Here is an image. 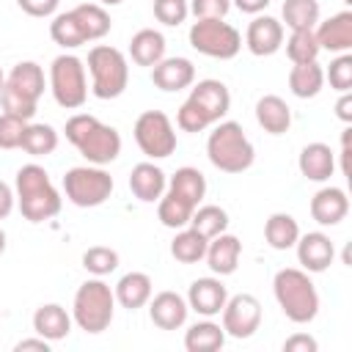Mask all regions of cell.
Returning a JSON list of instances; mask_svg holds the SVG:
<instances>
[{"label":"cell","mask_w":352,"mask_h":352,"mask_svg":"<svg viewBox=\"0 0 352 352\" xmlns=\"http://www.w3.org/2000/svg\"><path fill=\"white\" fill-rule=\"evenodd\" d=\"M14 195H16V204H19V212L28 223H44V220H52L60 206H63V198L60 192L55 190L50 173L36 165V162H28L16 170V179H14Z\"/></svg>","instance_id":"6da1fadb"},{"label":"cell","mask_w":352,"mask_h":352,"mask_svg":"<svg viewBox=\"0 0 352 352\" xmlns=\"http://www.w3.org/2000/svg\"><path fill=\"white\" fill-rule=\"evenodd\" d=\"M231 110V94L223 80H198L190 88V96L176 113V124L182 132H204L226 118Z\"/></svg>","instance_id":"7a4b0ae2"},{"label":"cell","mask_w":352,"mask_h":352,"mask_svg":"<svg viewBox=\"0 0 352 352\" xmlns=\"http://www.w3.org/2000/svg\"><path fill=\"white\" fill-rule=\"evenodd\" d=\"M66 140L91 162V165H110L121 154V135L116 126L102 124L96 116L77 113L66 121Z\"/></svg>","instance_id":"3957f363"},{"label":"cell","mask_w":352,"mask_h":352,"mask_svg":"<svg viewBox=\"0 0 352 352\" xmlns=\"http://www.w3.org/2000/svg\"><path fill=\"white\" fill-rule=\"evenodd\" d=\"M272 294L283 311V316L294 324H308L319 314V292L305 270L283 267L272 278Z\"/></svg>","instance_id":"277c9868"},{"label":"cell","mask_w":352,"mask_h":352,"mask_svg":"<svg viewBox=\"0 0 352 352\" xmlns=\"http://www.w3.org/2000/svg\"><path fill=\"white\" fill-rule=\"evenodd\" d=\"M206 157L223 173H242L253 165L256 148L236 121H217L206 138Z\"/></svg>","instance_id":"5b68a950"},{"label":"cell","mask_w":352,"mask_h":352,"mask_svg":"<svg viewBox=\"0 0 352 352\" xmlns=\"http://www.w3.org/2000/svg\"><path fill=\"white\" fill-rule=\"evenodd\" d=\"M44 69L36 63V60H19L6 82H3V91H0V104H3V113H11V116H19L25 121H30L36 116V104L44 94Z\"/></svg>","instance_id":"8992f818"},{"label":"cell","mask_w":352,"mask_h":352,"mask_svg":"<svg viewBox=\"0 0 352 352\" xmlns=\"http://www.w3.org/2000/svg\"><path fill=\"white\" fill-rule=\"evenodd\" d=\"M113 314H116V294L110 283H104L102 278H91L80 283L72 302V319L77 322L80 330L96 336L110 327Z\"/></svg>","instance_id":"52a82bcc"},{"label":"cell","mask_w":352,"mask_h":352,"mask_svg":"<svg viewBox=\"0 0 352 352\" xmlns=\"http://www.w3.org/2000/svg\"><path fill=\"white\" fill-rule=\"evenodd\" d=\"M88 72H91V94L96 99H116L129 85L126 55L110 44H96L88 52Z\"/></svg>","instance_id":"ba28073f"},{"label":"cell","mask_w":352,"mask_h":352,"mask_svg":"<svg viewBox=\"0 0 352 352\" xmlns=\"http://www.w3.org/2000/svg\"><path fill=\"white\" fill-rule=\"evenodd\" d=\"M50 91L52 99L66 107V110H77L85 104L88 99V77H85V63L77 55H58L50 63Z\"/></svg>","instance_id":"9c48e42d"},{"label":"cell","mask_w":352,"mask_h":352,"mask_svg":"<svg viewBox=\"0 0 352 352\" xmlns=\"http://www.w3.org/2000/svg\"><path fill=\"white\" fill-rule=\"evenodd\" d=\"M113 176L102 165H77L63 176V192L80 209L102 206L113 195Z\"/></svg>","instance_id":"30bf717a"},{"label":"cell","mask_w":352,"mask_h":352,"mask_svg":"<svg viewBox=\"0 0 352 352\" xmlns=\"http://www.w3.org/2000/svg\"><path fill=\"white\" fill-rule=\"evenodd\" d=\"M190 47L206 58L231 60L242 50V33L226 19H195L190 28Z\"/></svg>","instance_id":"8fae6325"},{"label":"cell","mask_w":352,"mask_h":352,"mask_svg":"<svg viewBox=\"0 0 352 352\" xmlns=\"http://www.w3.org/2000/svg\"><path fill=\"white\" fill-rule=\"evenodd\" d=\"M135 143L148 160H165L176 151V129L162 110H146L135 121Z\"/></svg>","instance_id":"7c38bea8"},{"label":"cell","mask_w":352,"mask_h":352,"mask_svg":"<svg viewBox=\"0 0 352 352\" xmlns=\"http://www.w3.org/2000/svg\"><path fill=\"white\" fill-rule=\"evenodd\" d=\"M220 314H223V330H226V336L239 338V341L242 338H250L258 330V324H261V302L253 294H248V292L228 297Z\"/></svg>","instance_id":"4fadbf2b"},{"label":"cell","mask_w":352,"mask_h":352,"mask_svg":"<svg viewBox=\"0 0 352 352\" xmlns=\"http://www.w3.org/2000/svg\"><path fill=\"white\" fill-rule=\"evenodd\" d=\"M245 47L256 55V58H267L275 55L283 47V22L275 16H261L256 14L253 22L245 30Z\"/></svg>","instance_id":"5bb4252c"},{"label":"cell","mask_w":352,"mask_h":352,"mask_svg":"<svg viewBox=\"0 0 352 352\" xmlns=\"http://www.w3.org/2000/svg\"><path fill=\"white\" fill-rule=\"evenodd\" d=\"M294 248H297V261L302 264L305 272H324L336 258V248H333L330 236L322 231L300 234Z\"/></svg>","instance_id":"9a60e30c"},{"label":"cell","mask_w":352,"mask_h":352,"mask_svg":"<svg viewBox=\"0 0 352 352\" xmlns=\"http://www.w3.org/2000/svg\"><path fill=\"white\" fill-rule=\"evenodd\" d=\"M226 300H228V289H226L223 280L214 278V275H212V278H198V280H192L190 289H187V305H190L195 314L206 316V319L217 316V314L223 311Z\"/></svg>","instance_id":"2e32d148"},{"label":"cell","mask_w":352,"mask_h":352,"mask_svg":"<svg viewBox=\"0 0 352 352\" xmlns=\"http://www.w3.org/2000/svg\"><path fill=\"white\" fill-rule=\"evenodd\" d=\"M190 305L176 292H160L148 300V316L160 330H179L187 322Z\"/></svg>","instance_id":"e0dca14e"},{"label":"cell","mask_w":352,"mask_h":352,"mask_svg":"<svg viewBox=\"0 0 352 352\" xmlns=\"http://www.w3.org/2000/svg\"><path fill=\"white\" fill-rule=\"evenodd\" d=\"M151 82L160 91H184L195 82V66L187 58H162L157 66H151Z\"/></svg>","instance_id":"ac0fdd59"},{"label":"cell","mask_w":352,"mask_h":352,"mask_svg":"<svg viewBox=\"0 0 352 352\" xmlns=\"http://www.w3.org/2000/svg\"><path fill=\"white\" fill-rule=\"evenodd\" d=\"M239 256H242V242H239L234 234H226V231L217 234V236H212V239L206 242V253H204L209 270H212L217 278L236 272Z\"/></svg>","instance_id":"d6986e66"},{"label":"cell","mask_w":352,"mask_h":352,"mask_svg":"<svg viewBox=\"0 0 352 352\" xmlns=\"http://www.w3.org/2000/svg\"><path fill=\"white\" fill-rule=\"evenodd\" d=\"M316 41L327 52H349L352 50V11H338L314 28Z\"/></svg>","instance_id":"ffe728a7"},{"label":"cell","mask_w":352,"mask_h":352,"mask_svg":"<svg viewBox=\"0 0 352 352\" xmlns=\"http://www.w3.org/2000/svg\"><path fill=\"white\" fill-rule=\"evenodd\" d=\"M165 187H168V176H165V170H162L160 165H154V162H138V165L132 168V173H129V190H132V195H135L138 201H143V204L160 201L162 192H165Z\"/></svg>","instance_id":"44dd1931"},{"label":"cell","mask_w":352,"mask_h":352,"mask_svg":"<svg viewBox=\"0 0 352 352\" xmlns=\"http://www.w3.org/2000/svg\"><path fill=\"white\" fill-rule=\"evenodd\" d=\"M349 214V198L341 187H322L311 198V217L319 226H338Z\"/></svg>","instance_id":"7402d4cb"},{"label":"cell","mask_w":352,"mask_h":352,"mask_svg":"<svg viewBox=\"0 0 352 352\" xmlns=\"http://www.w3.org/2000/svg\"><path fill=\"white\" fill-rule=\"evenodd\" d=\"M297 168L308 182H327L336 170V154L327 143H308L297 157Z\"/></svg>","instance_id":"603a6c76"},{"label":"cell","mask_w":352,"mask_h":352,"mask_svg":"<svg viewBox=\"0 0 352 352\" xmlns=\"http://www.w3.org/2000/svg\"><path fill=\"white\" fill-rule=\"evenodd\" d=\"M151 292H154V283L146 272H126L118 278V283L113 286V294H116V302L126 311H138L143 305H148L151 300Z\"/></svg>","instance_id":"cb8c5ba5"},{"label":"cell","mask_w":352,"mask_h":352,"mask_svg":"<svg viewBox=\"0 0 352 352\" xmlns=\"http://www.w3.org/2000/svg\"><path fill=\"white\" fill-rule=\"evenodd\" d=\"M33 330H36V336L47 338L50 344L52 341H60V338H66L72 333V316H69V311L63 305L44 302L33 314Z\"/></svg>","instance_id":"d4e9b609"},{"label":"cell","mask_w":352,"mask_h":352,"mask_svg":"<svg viewBox=\"0 0 352 352\" xmlns=\"http://www.w3.org/2000/svg\"><path fill=\"white\" fill-rule=\"evenodd\" d=\"M256 121L267 135H283L292 126V107L278 94H264L256 102Z\"/></svg>","instance_id":"484cf974"},{"label":"cell","mask_w":352,"mask_h":352,"mask_svg":"<svg viewBox=\"0 0 352 352\" xmlns=\"http://www.w3.org/2000/svg\"><path fill=\"white\" fill-rule=\"evenodd\" d=\"M129 55L138 66H157L165 58V36L154 28H143L129 38Z\"/></svg>","instance_id":"4316f807"},{"label":"cell","mask_w":352,"mask_h":352,"mask_svg":"<svg viewBox=\"0 0 352 352\" xmlns=\"http://www.w3.org/2000/svg\"><path fill=\"white\" fill-rule=\"evenodd\" d=\"M324 85V69L316 60L294 63L289 72V91L297 99H314Z\"/></svg>","instance_id":"83f0119b"},{"label":"cell","mask_w":352,"mask_h":352,"mask_svg":"<svg viewBox=\"0 0 352 352\" xmlns=\"http://www.w3.org/2000/svg\"><path fill=\"white\" fill-rule=\"evenodd\" d=\"M297 236H300V226H297V220L292 214L275 212V214L267 217V223H264V239H267V245L272 250H289V248H294Z\"/></svg>","instance_id":"f1b7e54d"},{"label":"cell","mask_w":352,"mask_h":352,"mask_svg":"<svg viewBox=\"0 0 352 352\" xmlns=\"http://www.w3.org/2000/svg\"><path fill=\"white\" fill-rule=\"evenodd\" d=\"M223 344H226V330L220 324H214L212 319L195 322L184 333V349L187 352H214Z\"/></svg>","instance_id":"f546056e"},{"label":"cell","mask_w":352,"mask_h":352,"mask_svg":"<svg viewBox=\"0 0 352 352\" xmlns=\"http://www.w3.org/2000/svg\"><path fill=\"white\" fill-rule=\"evenodd\" d=\"M72 14L77 16V22L82 28L85 41H99V38H104L110 33L113 22H110V14L104 11V6H99V3H80V6L72 8Z\"/></svg>","instance_id":"4dcf8cb0"},{"label":"cell","mask_w":352,"mask_h":352,"mask_svg":"<svg viewBox=\"0 0 352 352\" xmlns=\"http://www.w3.org/2000/svg\"><path fill=\"white\" fill-rule=\"evenodd\" d=\"M165 190H170V192H176L179 198L190 201L192 206H198V204L204 201V195H206V176H204L198 168L184 165V168H179V170L170 176V182H168Z\"/></svg>","instance_id":"1f68e13d"},{"label":"cell","mask_w":352,"mask_h":352,"mask_svg":"<svg viewBox=\"0 0 352 352\" xmlns=\"http://www.w3.org/2000/svg\"><path fill=\"white\" fill-rule=\"evenodd\" d=\"M192 212H195V206H192L190 201L179 198V195L170 192V190H165L162 198L157 201V217H160V223H162L165 228H173V231L190 226Z\"/></svg>","instance_id":"d6a6232c"},{"label":"cell","mask_w":352,"mask_h":352,"mask_svg":"<svg viewBox=\"0 0 352 352\" xmlns=\"http://www.w3.org/2000/svg\"><path fill=\"white\" fill-rule=\"evenodd\" d=\"M206 242H209L206 236H201L195 228L184 226V228H179V234H176L173 242H170V256H173L176 261H182V264H195V261L204 258Z\"/></svg>","instance_id":"836d02e7"},{"label":"cell","mask_w":352,"mask_h":352,"mask_svg":"<svg viewBox=\"0 0 352 352\" xmlns=\"http://www.w3.org/2000/svg\"><path fill=\"white\" fill-rule=\"evenodd\" d=\"M280 16L289 30H314L319 22V0H283Z\"/></svg>","instance_id":"e575fe53"},{"label":"cell","mask_w":352,"mask_h":352,"mask_svg":"<svg viewBox=\"0 0 352 352\" xmlns=\"http://www.w3.org/2000/svg\"><path fill=\"white\" fill-rule=\"evenodd\" d=\"M190 228H195L201 236L212 239L217 234H223L228 228V212L217 204H204V206H195L192 217H190Z\"/></svg>","instance_id":"d590c367"},{"label":"cell","mask_w":352,"mask_h":352,"mask_svg":"<svg viewBox=\"0 0 352 352\" xmlns=\"http://www.w3.org/2000/svg\"><path fill=\"white\" fill-rule=\"evenodd\" d=\"M19 148H25L30 157H47V154H52L58 148V132H55V126H50V124H30L28 121Z\"/></svg>","instance_id":"8d00e7d4"},{"label":"cell","mask_w":352,"mask_h":352,"mask_svg":"<svg viewBox=\"0 0 352 352\" xmlns=\"http://www.w3.org/2000/svg\"><path fill=\"white\" fill-rule=\"evenodd\" d=\"M50 36L58 47L63 50H74V47H82L85 44V36H82V28L77 22V16L72 11H63V14H55L52 22H50Z\"/></svg>","instance_id":"74e56055"},{"label":"cell","mask_w":352,"mask_h":352,"mask_svg":"<svg viewBox=\"0 0 352 352\" xmlns=\"http://www.w3.org/2000/svg\"><path fill=\"white\" fill-rule=\"evenodd\" d=\"M322 52L316 33L314 30H292V36L286 38V55L292 63H308L316 60Z\"/></svg>","instance_id":"f35d334b"},{"label":"cell","mask_w":352,"mask_h":352,"mask_svg":"<svg viewBox=\"0 0 352 352\" xmlns=\"http://www.w3.org/2000/svg\"><path fill=\"white\" fill-rule=\"evenodd\" d=\"M82 267L94 275V278H104L110 275L116 267H118V253L113 248H104V245H94L82 253Z\"/></svg>","instance_id":"ab89813d"},{"label":"cell","mask_w":352,"mask_h":352,"mask_svg":"<svg viewBox=\"0 0 352 352\" xmlns=\"http://www.w3.org/2000/svg\"><path fill=\"white\" fill-rule=\"evenodd\" d=\"M324 80H330V88L338 91V94L349 91L352 88V55L349 52H341L330 63V69L324 72Z\"/></svg>","instance_id":"60d3db41"},{"label":"cell","mask_w":352,"mask_h":352,"mask_svg":"<svg viewBox=\"0 0 352 352\" xmlns=\"http://www.w3.org/2000/svg\"><path fill=\"white\" fill-rule=\"evenodd\" d=\"M187 14H190L187 0H154V16L168 28H179L187 19Z\"/></svg>","instance_id":"b9f144b4"},{"label":"cell","mask_w":352,"mask_h":352,"mask_svg":"<svg viewBox=\"0 0 352 352\" xmlns=\"http://www.w3.org/2000/svg\"><path fill=\"white\" fill-rule=\"evenodd\" d=\"M25 126H28L25 118L11 116V113H0V148H6V151L19 148L22 146Z\"/></svg>","instance_id":"7bdbcfd3"},{"label":"cell","mask_w":352,"mask_h":352,"mask_svg":"<svg viewBox=\"0 0 352 352\" xmlns=\"http://www.w3.org/2000/svg\"><path fill=\"white\" fill-rule=\"evenodd\" d=\"M190 14L195 19H226L231 11V0H187Z\"/></svg>","instance_id":"ee69618b"},{"label":"cell","mask_w":352,"mask_h":352,"mask_svg":"<svg viewBox=\"0 0 352 352\" xmlns=\"http://www.w3.org/2000/svg\"><path fill=\"white\" fill-rule=\"evenodd\" d=\"M58 3H60V0H16V6H19L28 16H38V19L55 16Z\"/></svg>","instance_id":"f6af8a7d"},{"label":"cell","mask_w":352,"mask_h":352,"mask_svg":"<svg viewBox=\"0 0 352 352\" xmlns=\"http://www.w3.org/2000/svg\"><path fill=\"white\" fill-rule=\"evenodd\" d=\"M316 338H311L308 333H294L283 341V352H316Z\"/></svg>","instance_id":"bcb514c9"},{"label":"cell","mask_w":352,"mask_h":352,"mask_svg":"<svg viewBox=\"0 0 352 352\" xmlns=\"http://www.w3.org/2000/svg\"><path fill=\"white\" fill-rule=\"evenodd\" d=\"M14 201H16V195H14V190L0 179V220H6L8 214H11V209H14Z\"/></svg>","instance_id":"7dc6e473"},{"label":"cell","mask_w":352,"mask_h":352,"mask_svg":"<svg viewBox=\"0 0 352 352\" xmlns=\"http://www.w3.org/2000/svg\"><path fill=\"white\" fill-rule=\"evenodd\" d=\"M336 116L344 121V124H352V94L344 91L341 99L336 102Z\"/></svg>","instance_id":"c3c4849f"},{"label":"cell","mask_w":352,"mask_h":352,"mask_svg":"<svg viewBox=\"0 0 352 352\" xmlns=\"http://www.w3.org/2000/svg\"><path fill=\"white\" fill-rule=\"evenodd\" d=\"M30 349H36V352H50V341L47 338H22L16 346H14V352H30Z\"/></svg>","instance_id":"681fc988"},{"label":"cell","mask_w":352,"mask_h":352,"mask_svg":"<svg viewBox=\"0 0 352 352\" xmlns=\"http://www.w3.org/2000/svg\"><path fill=\"white\" fill-rule=\"evenodd\" d=\"M239 11H245V14H261L267 6H270V0H231Z\"/></svg>","instance_id":"f907efd6"},{"label":"cell","mask_w":352,"mask_h":352,"mask_svg":"<svg viewBox=\"0 0 352 352\" xmlns=\"http://www.w3.org/2000/svg\"><path fill=\"white\" fill-rule=\"evenodd\" d=\"M3 253H6V231L0 228V256H3Z\"/></svg>","instance_id":"816d5d0a"},{"label":"cell","mask_w":352,"mask_h":352,"mask_svg":"<svg viewBox=\"0 0 352 352\" xmlns=\"http://www.w3.org/2000/svg\"><path fill=\"white\" fill-rule=\"evenodd\" d=\"M124 0H99V6H121Z\"/></svg>","instance_id":"f5cc1de1"},{"label":"cell","mask_w":352,"mask_h":352,"mask_svg":"<svg viewBox=\"0 0 352 352\" xmlns=\"http://www.w3.org/2000/svg\"><path fill=\"white\" fill-rule=\"evenodd\" d=\"M3 82H6V74H3V69H0V91H3Z\"/></svg>","instance_id":"db71d44e"}]
</instances>
